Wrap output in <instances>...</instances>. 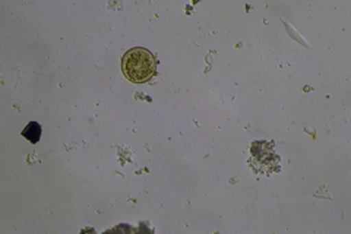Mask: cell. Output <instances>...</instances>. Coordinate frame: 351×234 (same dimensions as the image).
<instances>
[{
  "instance_id": "obj_1",
  "label": "cell",
  "mask_w": 351,
  "mask_h": 234,
  "mask_svg": "<svg viewBox=\"0 0 351 234\" xmlns=\"http://www.w3.org/2000/svg\"><path fill=\"white\" fill-rule=\"evenodd\" d=\"M157 62L154 54L147 49L135 47L125 53L122 59V71L130 82L144 84L156 75Z\"/></svg>"
},
{
  "instance_id": "obj_2",
  "label": "cell",
  "mask_w": 351,
  "mask_h": 234,
  "mask_svg": "<svg viewBox=\"0 0 351 234\" xmlns=\"http://www.w3.org/2000/svg\"><path fill=\"white\" fill-rule=\"evenodd\" d=\"M22 137L31 143H37L41 138V126L37 121H29V124L22 130Z\"/></svg>"
}]
</instances>
